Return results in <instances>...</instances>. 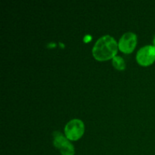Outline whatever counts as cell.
<instances>
[{"mask_svg":"<svg viewBox=\"0 0 155 155\" xmlns=\"http://www.w3.org/2000/svg\"><path fill=\"white\" fill-rule=\"evenodd\" d=\"M118 45L112 36L106 35L97 40L92 48V54L100 61L114 58L117 53Z\"/></svg>","mask_w":155,"mask_h":155,"instance_id":"obj_1","label":"cell"},{"mask_svg":"<svg viewBox=\"0 0 155 155\" xmlns=\"http://www.w3.org/2000/svg\"><path fill=\"white\" fill-rule=\"evenodd\" d=\"M84 130V124L83 121L79 119H74L69 121L65 126V136L70 140L77 141L82 137Z\"/></svg>","mask_w":155,"mask_h":155,"instance_id":"obj_2","label":"cell"},{"mask_svg":"<svg viewBox=\"0 0 155 155\" xmlns=\"http://www.w3.org/2000/svg\"><path fill=\"white\" fill-rule=\"evenodd\" d=\"M53 136H54L53 144L54 147L60 150L61 154L62 155H74L75 153L74 148L72 144L67 139L68 138H65L59 132H54Z\"/></svg>","mask_w":155,"mask_h":155,"instance_id":"obj_3","label":"cell"},{"mask_svg":"<svg viewBox=\"0 0 155 155\" xmlns=\"http://www.w3.org/2000/svg\"><path fill=\"white\" fill-rule=\"evenodd\" d=\"M136 60L142 66H148L155 61V46L146 45L141 48L137 52Z\"/></svg>","mask_w":155,"mask_h":155,"instance_id":"obj_4","label":"cell"},{"mask_svg":"<svg viewBox=\"0 0 155 155\" xmlns=\"http://www.w3.org/2000/svg\"><path fill=\"white\" fill-rule=\"evenodd\" d=\"M137 42V37L135 33L128 32L123 35L118 43V48L121 51L130 54L134 50Z\"/></svg>","mask_w":155,"mask_h":155,"instance_id":"obj_5","label":"cell"},{"mask_svg":"<svg viewBox=\"0 0 155 155\" xmlns=\"http://www.w3.org/2000/svg\"><path fill=\"white\" fill-rule=\"evenodd\" d=\"M112 63H113L114 67L116 69L120 70V71H122V70H124L126 68L125 61H124V58L120 57V56H115L113 58Z\"/></svg>","mask_w":155,"mask_h":155,"instance_id":"obj_6","label":"cell"},{"mask_svg":"<svg viewBox=\"0 0 155 155\" xmlns=\"http://www.w3.org/2000/svg\"><path fill=\"white\" fill-rule=\"evenodd\" d=\"M91 39H92V37H91V36H89V35H87V36H86L84 37V42H89Z\"/></svg>","mask_w":155,"mask_h":155,"instance_id":"obj_7","label":"cell"},{"mask_svg":"<svg viewBox=\"0 0 155 155\" xmlns=\"http://www.w3.org/2000/svg\"><path fill=\"white\" fill-rule=\"evenodd\" d=\"M154 46H155V36H154Z\"/></svg>","mask_w":155,"mask_h":155,"instance_id":"obj_8","label":"cell"}]
</instances>
